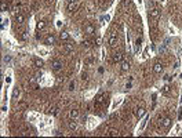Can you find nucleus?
Instances as JSON below:
<instances>
[{
  "label": "nucleus",
  "instance_id": "1",
  "mask_svg": "<svg viewBox=\"0 0 182 138\" xmlns=\"http://www.w3.org/2000/svg\"><path fill=\"white\" fill-rule=\"evenodd\" d=\"M116 42H117V33H116V31H112L109 33V46L114 47L116 46Z\"/></svg>",
  "mask_w": 182,
  "mask_h": 138
},
{
  "label": "nucleus",
  "instance_id": "4",
  "mask_svg": "<svg viewBox=\"0 0 182 138\" xmlns=\"http://www.w3.org/2000/svg\"><path fill=\"white\" fill-rule=\"evenodd\" d=\"M160 17V10L159 8H152L149 12V19H159Z\"/></svg>",
  "mask_w": 182,
  "mask_h": 138
},
{
  "label": "nucleus",
  "instance_id": "8",
  "mask_svg": "<svg viewBox=\"0 0 182 138\" xmlns=\"http://www.w3.org/2000/svg\"><path fill=\"white\" fill-rule=\"evenodd\" d=\"M163 69H164V66H163V64L161 62H154V65H153V72L154 73H157V75H159V73H161L163 72Z\"/></svg>",
  "mask_w": 182,
  "mask_h": 138
},
{
  "label": "nucleus",
  "instance_id": "35",
  "mask_svg": "<svg viewBox=\"0 0 182 138\" xmlns=\"http://www.w3.org/2000/svg\"><path fill=\"white\" fill-rule=\"evenodd\" d=\"M181 77H182V73H181Z\"/></svg>",
  "mask_w": 182,
  "mask_h": 138
},
{
  "label": "nucleus",
  "instance_id": "26",
  "mask_svg": "<svg viewBox=\"0 0 182 138\" xmlns=\"http://www.w3.org/2000/svg\"><path fill=\"white\" fill-rule=\"evenodd\" d=\"M91 43H93V42H90V40H84V42H83V47L88 48V47H91Z\"/></svg>",
  "mask_w": 182,
  "mask_h": 138
},
{
  "label": "nucleus",
  "instance_id": "28",
  "mask_svg": "<svg viewBox=\"0 0 182 138\" xmlns=\"http://www.w3.org/2000/svg\"><path fill=\"white\" fill-rule=\"evenodd\" d=\"M109 119L110 120H114V119H119V115H117V113H112V115L109 116Z\"/></svg>",
  "mask_w": 182,
  "mask_h": 138
},
{
  "label": "nucleus",
  "instance_id": "18",
  "mask_svg": "<svg viewBox=\"0 0 182 138\" xmlns=\"http://www.w3.org/2000/svg\"><path fill=\"white\" fill-rule=\"evenodd\" d=\"M108 135H110V137H117V135H120V133H119V130H116V129H110L109 133H108Z\"/></svg>",
  "mask_w": 182,
  "mask_h": 138
},
{
  "label": "nucleus",
  "instance_id": "29",
  "mask_svg": "<svg viewBox=\"0 0 182 138\" xmlns=\"http://www.w3.org/2000/svg\"><path fill=\"white\" fill-rule=\"evenodd\" d=\"M10 61H11V57H10V55H4V62L8 64Z\"/></svg>",
  "mask_w": 182,
  "mask_h": 138
},
{
  "label": "nucleus",
  "instance_id": "33",
  "mask_svg": "<svg viewBox=\"0 0 182 138\" xmlns=\"http://www.w3.org/2000/svg\"><path fill=\"white\" fill-rule=\"evenodd\" d=\"M6 7H7V6H6V3H3V4H2V10H3V11H6Z\"/></svg>",
  "mask_w": 182,
  "mask_h": 138
},
{
  "label": "nucleus",
  "instance_id": "30",
  "mask_svg": "<svg viewBox=\"0 0 182 138\" xmlns=\"http://www.w3.org/2000/svg\"><path fill=\"white\" fill-rule=\"evenodd\" d=\"M82 79H83V80H87V79H88V75H87V73H83V75H82Z\"/></svg>",
  "mask_w": 182,
  "mask_h": 138
},
{
  "label": "nucleus",
  "instance_id": "12",
  "mask_svg": "<svg viewBox=\"0 0 182 138\" xmlns=\"http://www.w3.org/2000/svg\"><path fill=\"white\" fill-rule=\"evenodd\" d=\"M54 42H55V37H54V36L53 35H48V36H47V37L44 39V43H46V44H54Z\"/></svg>",
  "mask_w": 182,
  "mask_h": 138
},
{
  "label": "nucleus",
  "instance_id": "27",
  "mask_svg": "<svg viewBox=\"0 0 182 138\" xmlns=\"http://www.w3.org/2000/svg\"><path fill=\"white\" fill-rule=\"evenodd\" d=\"M21 37H22V40H28L29 39V33L28 32H22V35H21Z\"/></svg>",
  "mask_w": 182,
  "mask_h": 138
},
{
  "label": "nucleus",
  "instance_id": "31",
  "mask_svg": "<svg viewBox=\"0 0 182 138\" xmlns=\"http://www.w3.org/2000/svg\"><path fill=\"white\" fill-rule=\"evenodd\" d=\"M178 119L182 120V109H179V115H178Z\"/></svg>",
  "mask_w": 182,
  "mask_h": 138
},
{
  "label": "nucleus",
  "instance_id": "19",
  "mask_svg": "<svg viewBox=\"0 0 182 138\" xmlns=\"http://www.w3.org/2000/svg\"><path fill=\"white\" fill-rule=\"evenodd\" d=\"M73 50H75V46L70 44V43H66L65 44V51L66 53H73Z\"/></svg>",
  "mask_w": 182,
  "mask_h": 138
},
{
  "label": "nucleus",
  "instance_id": "5",
  "mask_svg": "<svg viewBox=\"0 0 182 138\" xmlns=\"http://www.w3.org/2000/svg\"><path fill=\"white\" fill-rule=\"evenodd\" d=\"M83 31L86 35H93L94 32H95V28H94V25H91V23H86L83 28Z\"/></svg>",
  "mask_w": 182,
  "mask_h": 138
},
{
  "label": "nucleus",
  "instance_id": "34",
  "mask_svg": "<svg viewBox=\"0 0 182 138\" xmlns=\"http://www.w3.org/2000/svg\"><path fill=\"white\" fill-rule=\"evenodd\" d=\"M178 66H179V62H178V61H177V62H175V64H174V68H175V69H177V68H178Z\"/></svg>",
  "mask_w": 182,
  "mask_h": 138
},
{
  "label": "nucleus",
  "instance_id": "2",
  "mask_svg": "<svg viewBox=\"0 0 182 138\" xmlns=\"http://www.w3.org/2000/svg\"><path fill=\"white\" fill-rule=\"evenodd\" d=\"M51 66H53V70L54 72H58V70L62 69V66H63V64L61 59H54L53 64H51Z\"/></svg>",
  "mask_w": 182,
  "mask_h": 138
},
{
  "label": "nucleus",
  "instance_id": "3",
  "mask_svg": "<svg viewBox=\"0 0 182 138\" xmlns=\"http://www.w3.org/2000/svg\"><path fill=\"white\" fill-rule=\"evenodd\" d=\"M123 58H124V55H123V53H113V55H112V61L114 62V64H117V62H121L123 61Z\"/></svg>",
  "mask_w": 182,
  "mask_h": 138
},
{
  "label": "nucleus",
  "instance_id": "9",
  "mask_svg": "<svg viewBox=\"0 0 182 138\" xmlns=\"http://www.w3.org/2000/svg\"><path fill=\"white\" fill-rule=\"evenodd\" d=\"M134 115H135L138 119H141V117L145 115V108H144V106H138V108H135V109H134Z\"/></svg>",
  "mask_w": 182,
  "mask_h": 138
},
{
  "label": "nucleus",
  "instance_id": "25",
  "mask_svg": "<svg viewBox=\"0 0 182 138\" xmlns=\"http://www.w3.org/2000/svg\"><path fill=\"white\" fill-rule=\"evenodd\" d=\"M141 44H142V39L139 37V39H137V40H135V48H137V50H139V48H141Z\"/></svg>",
  "mask_w": 182,
  "mask_h": 138
},
{
  "label": "nucleus",
  "instance_id": "20",
  "mask_svg": "<svg viewBox=\"0 0 182 138\" xmlns=\"http://www.w3.org/2000/svg\"><path fill=\"white\" fill-rule=\"evenodd\" d=\"M69 116H70V119H76V117L79 116V110H77V109H72L69 112Z\"/></svg>",
  "mask_w": 182,
  "mask_h": 138
},
{
  "label": "nucleus",
  "instance_id": "10",
  "mask_svg": "<svg viewBox=\"0 0 182 138\" xmlns=\"http://www.w3.org/2000/svg\"><path fill=\"white\" fill-rule=\"evenodd\" d=\"M121 72H127V70H130V62H127V61H121Z\"/></svg>",
  "mask_w": 182,
  "mask_h": 138
},
{
  "label": "nucleus",
  "instance_id": "32",
  "mask_svg": "<svg viewBox=\"0 0 182 138\" xmlns=\"http://www.w3.org/2000/svg\"><path fill=\"white\" fill-rule=\"evenodd\" d=\"M77 0H66V3H68V4H70V3H76Z\"/></svg>",
  "mask_w": 182,
  "mask_h": 138
},
{
  "label": "nucleus",
  "instance_id": "15",
  "mask_svg": "<svg viewBox=\"0 0 182 138\" xmlns=\"http://www.w3.org/2000/svg\"><path fill=\"white\" fill-rule=\"evenodd\" d=\"M77 7H79V6H77V2H76V3H70V4H68V7H66V8H68V11L72 12V11H76Z\"/></svg>",
  "mask_w": 182,
  "mask_h": 138
},
{
  "label": "nucleus",
  "instance_id": "13",
  "mask_svg": "<svg viewBox=\"0 0 182 138\" xmlns=\"http://www.w3.org/2000/svg\"><path fill=\"white\" fill-rule=\"evenodd\" d=\"M59 39L63 40V42H68V40L70 39V35H69L68 32H62V33L59 35Z\"/></svg>",
  "mask_w": 182,
  "mask_h": 138
},
{
  "label": "nucleus",
  "instance_id": "6",
  "mask_svg": "<svg viewBox=\"0 0 182 138\" xmlns=\"http://www.w3.org/2000/svg\"><path fill=\"white\" fill-rule=\"evenodd\" d=\"M105 97H106V95H105L103 93H99L98 95L95 97V106H99L101 104L105 102Z\"/></svg>",
  "mask_w": 182,
  "mask_h": 138
},
{
  "label": "nucleus",
  "instance_id": "17",
  "mask_svg": "<svg viewBox=\"0 0 182 138\" xmlns=\"http://www.w3.org/2000/svg\"><path fill=\"white\" fill-rule=\"evenodd\" d=\"M15 21L17 23H23V21H25V17H23V14H18V15H15Z\"/></svg>",
  "mask_w": 182,
  "mask_h": 138
},
{
  "label": "nucleus",
  "instance_id": "21",
  "mask_svg": "<svg viewBox=\"0 0 182 138\" xmlns=\"http://www.w3.org/2000/svg\"><path fill=\"white\" fill-rule=\"evenodd\" d=\"M36 28H37V31H43V29L46 28V21H39Z\"/></svg>",
  "mask_w": 182,
  "mask_h": 138
},
{
  "label": "nucleus",
  "instance_id": "23",
  "mask_svg": "<svg viewBox=\"0 0 182 138\" xmlns=\"http://www.w3.org/2000/svg\"><path fill=\"white\" fill-rule=\"evenodd\" d=\"M75 87H76V83H75V80H72V82L69 83V86H68V90H69V91H73Z\"/></svg>",
  "mask_w": 182,
  "mask_h": 138
},
{
  "label": "nucleus",
  "instance_id": "16",
  "mask_svg": "<svg viewBox=\"0 0 182 138\" xmlns=\"http://www.w3.org/2000/svg\"><path fill=\"white\" fill-rule=\"evenodd\" d=\"M68 127H69L70 130H76V129H77V122H76L75 119H72V120L68 123Z\"/></svg>",
  "mask_w": 182,
  "mask_h": 138
},
{
  "label": "nucleus",
  "instance_id": "22",
  "mask_svg": "<svg viewBox=\"0 0 182 138\" xmlns=\"http://www.w3.org/2000/svg\"><path fill=\"white\" fill-rule=\"evenodd\" d=\"M19 95H21V90H19V89H14V91H12V98L17 99V98H19Z\"/></svg>",
  "mask_w": 182,
  "mask_h": 138
},
{
  "label": "nucleus",
  "instance_id": "11",
  "mask_svg": "<svg viewBox=\"0 0 182 138\" xmlns=\"http://www.w3.org/2000/svg\"><path fill=\"white\" fill-rule=\"evenodd\" d=\"M170 93H171V87L168 84L161 87V94H163V95H170Z\"/></svg>",
  "mask_w": 182,
  "mask_h": 138
},
{
  "label": "nucleus",
  "instance_id": "14",
  "mask_svg": "<svg viewBox=\"0 0 182 138\" xmlns=\"http://www.w3.org/2000/svg\"><path fill=\"white\" fill-rule=\"evenodd\" d=\"M33 64H35L36 68H42V66L44 65V62H43L40 58H33Z\"/></svg>",
  "mask_w": 182,
  "mask_h": 138
},
{
  "label": "nucleus",
  "instance_id": "7",
  "mask_svg": "<svg viewBox=\"0 0 182 138\" xmlns=\"http://www.w3.org/2000/svg\"><path fill=\"white\" fill-rule=\"evenodd\" d=\"M171 123H173V120H171L170 117H164V119L160 120V126L163 127V129H168V127L171 126Z\"/></svg>",
  "mask_w": 182,
  "mask_h": 138
},
{
  "label": "nucleus",
  "instance_id": "24",
  "mask_svg": "<svg viewBox=\"0 0 182 138\" xmlns=\"http://www.w3.org/2000/svg\"><path fill=\"white\" fill-rule=\"evenodd\" d=\"M50 113H51V115H54V116H57V115H58V108H57V106H53L51 109H50Z\"/></svg>",
  "mask_w": 182,
  "mask_h": 138
}]
</instances>
